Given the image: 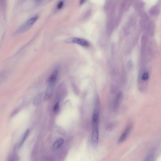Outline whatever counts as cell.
<instances>
[{"label":"cell","mask_w":161,"mask_h":161,"mask_svg":"<svg viewBox=\"0 0 161 161\" xmlns=\"http://www.w3.org/2000/svg\"><path fill=\"white\" fill-rule=\"evenodd\" d=\"M59 105H60V102L59 101H58L55 105L54 106V111L57 110L59 109Z\"/></svg>","instance_id":"14"},{"label":"cell","mask_w":161,"mask_h":161,"mask_svg":"<svg viewBox=\"0 0 161 161\" xmlns=\"http://www.w3.org/2000/svg\"><path fill=\"white\" fill-rule=\"evenodd\" d=\"M42 1V0H34V1H35V2H39V1Z\"/></svg>","instance_id":"17"},{"label":"cell","mask_w":161,"mask_h":161,"mask_svg":"<svg viewBox=\"0 0 161 161\" xmlns=\"http://www.w3.org/2000/svg\"><path fill=\"white\" fill-rule=\"evenodd\" d=\"M38 18V16H36L32 17L30 19L28 20L27 21L19 28L17 31V32L18 33H21L24 32L28 30L37 21Z\"/></svg>","instance_id":"2"},{"label":"cell","mask_w":161,"mask_h":161,"mask_svg":"<svg viewBox=\"0 0 161 161\" xmlns=\"http://www.w3.org/2000/svg\"><path fill=\"white\" fill-rule=\"evenodd\" d=\"M64 3L63 1H60L59 3L58 4L57 8L58 9H61Z\"/></svg>","instance_id":"15"},{"label":"cell","mask_w":161,"mask_h":161,"mask_svg":"<svg viewBox=\"0 0 161 161\" xmlns=\"http://www.w3.org/2000/svg\"><path fill=\"white\" fill-rule=\"evenodd\" d=\"M86 0H80V5H82L85 2Z\"/></svg>","instance_id":"16"},{"label":"cell","mask_w":161,"mask_h":161,"mask_svg":"<svg viewBox=\"0 0 161 161\" xmlns=\"http://www.w3.org/2000/svg\"><path fill=\"white\" fill-rule=\"evenodd\" d=\"M156 150L153 148L150 150L145 158V161H152L154 160L156 157Z\"/></svg>","instance_id":"10"},{"label":"cell","mask_w":161,"mask_h":161,"mask_svg":"<svg viewBox=\"0 0 161 161\" xmlns=\"http://www.w3.org/2000/svg\"><path fill=\"white\" fill-rule=\"evenodd\" d=\"M54 85L48 84L45 93L44 100L45 101H47L51 98L52 95Z\"/></svg>","instance_id":"9"},{"label":"cell","mask_w":161,"mask_h":161,"mask_svg":"<svg viewBox=\"0 0 161 161\" xmlns=\"http://www.w3.org/2000/svg\"><path fill=\"white\" fill-rule=\"evenodd\" d=\"M30 132V130L29 129H27V130L25 132L24 134V136H23V138L22 139V140H21V143L20 144L19 146H21L25 140H26V139L27 138L28 135H29Z\"/></svg>","instance_id":"12"},{"label":"cell","mask_w":161,"mask_h":161,"mask_svg":"<svg viewBox=\"0 0 161 161\" xmlns=\"http://www.w3.org/2000/svg\"><path fill=\"white\" fill-rule=\"evenodd\" d=\"M132 127L133 125L132 124H129L126 126L124 132L119 138L118 141V143H122L126 140L132 130Z\"/></svg>","instance_id":"5"},{"label":"cell","mask_w":161,"mask_h":161,"mask_svg":"<svg viewBox=\"0 0 161 161\" xmlns=\"http://www.w3.org/2000/svg\"><path fill=\"white\" fill-rule=\"evenodd\" d=\"M99 132L98 126L93 127L91 137V143L92 146L96 147L99 140Z\"/></svg>","instance_id":"3"},{"label":"cell","mask_w":161,"mask_h":161,"mask_svg":"<svg viewBox=\"0 0 161 161\" xmlns=\"http://www.w3.org/2000/svg\"><path fill=\"white\" fill-rule=\"evenodd\" d=\"M66 41L68 43L76 44L86 47H88L90 45V43L87 40L78 37H72L68 39Z\"/></svg>","instance_id":"4"},{"label":"cell","mask_w":161,"mask_h":161,"mask_svg":"<svg viewBox=\"0 0 161 161\" xmlns=\"http://www.w3.org/2000/svg\"><path fill=\"white\" fill-rule=\"evenodd\" d=\"M99 116V107H95L92 114V122L93 127L98 126Z\"/></svg>","instance_id":"6"},{"label":"cell","mask_w":161,"mask_h":161,"mask_svg":"<svg viewBox=\"0 0 161 161\" xmlns=\"http://www.w3.org/2000/svg\"><path fill=\"white\" fill-rule=\"evenodd\" d=\"M64 142V140L63 138H60L58 139L53 144V149L54 150L58 149L63 145Z\"/></svg>","instance_id":"11"},{"label":"cell","mask_w":161,"mask_h":161,"mask_svg":"<svg viewBox=\"0 0 161 161\" xmlns=\"http://www.w3.org/2000/svg\"><path fill=\"white\" fill-rule=\"evenodd\" d=\"M58 73L59 70L57 68L54 70L48 79V84L54 85L57 80Z\"/></svg>","instance_id":"8"},{"label":"cell","mask_w":161,"mask_h":161,"mask_svg":"<svg viewBox=\"0 0 161 161\" xmlns=\"http://www.w3.org/2000/svg\"><path fill=\"white\" fill-rule=\"evenodd\" d=\"M149 76V72L145 68L140 71L138 76V85L139 90L141 92H144L146 90Z\"/></svg>","instance_id":"1"},{"label":"cell","mask_w":161,"mask_h":161,"mask_svg":"<svg viewBox=\"0 0 161 161\" xmlns=\"http://www.w3.org/2000/svg\"><path fill=\"white\" fill-rule=\"evenodd\" d=\"M123 93L120 92L118 93L115 98L114 102L113 108L115 111L118 110L121 105L123 98Z\"/></svg>","instance_id":"7"},{"label":"cell","mask_w":161,"mask_h":161,"mask_svg":"<svg viewBox=\"0 0 161 161\" xmlns=\"http://www.w3.org/2000/svg\"><path fill=\"white\" fill-rule=\"evenodd\" d=\"M6 4V0H0V7H5Z\"/></svg>","instance_id":"13"}]
</instances>
